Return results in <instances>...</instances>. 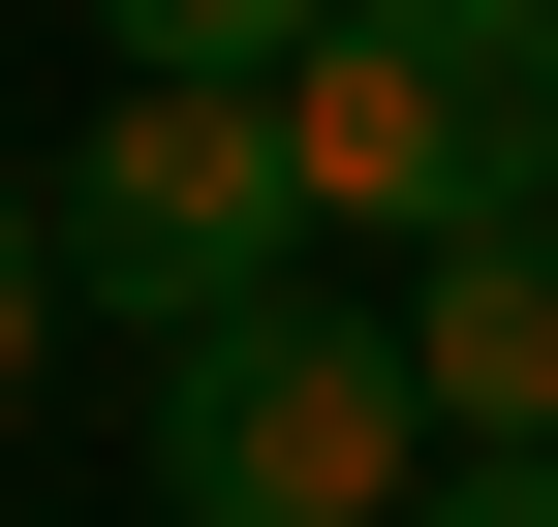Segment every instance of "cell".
I'll list each match as a JSON object with an SVG mask.
<instances>
[{
  "instance_id": "277c9868",
  "label": "cell",
  "mask_w": 558,
  "mask_h": 527,
  "mask_svg": "<svg viewBox=\"0 0 558 527\" xmlns=\"http://www.w3.org/2000/svg\"><path fill=\"white\" fill-rule=\"evenodd\" d=\"M403 372H435V434H465V466H558V218L435 248V280H403Z\"/></svg>"
},
{
  "instance_id": "5b68a950",
  "label": "cell",
  "mask_w": 558,
  "mask_h": 527,
  "mask_svg": "<svg viewBox=\"0 0 558 527\" xmlns=\"http://www.w3.org/2000/svg\"><path fill=\"white\" fill-rule=\"evenodd\" d=\"M32 342H62V218L0 186V404H32Z\"/></svg>"
},
{
  "instance_id": "3957f363",
  "label": "cell",
  "mask_w": 558,
  "mask_h": 527,
  "mask_svg": "<svg viewBox=\"0 0 558 527\" xmlns=\"http://www.w3.org/2000/svg\"><path fill=\"white\" fill-rule=\"evenodd\" d=\"M279 248H311V156H279V94H94V156H62V310H124V342H248Z\"/></svg>"
},
{
  "instance_id": "7a4b0ae2",
  "label": "cell",
  "mask_w": 558,
  "mask_h": 527,
  "mask_svg": "<svg viewBox=\"0 0 558 527\" xmlns=\"http://www.w3.org/2000/svg\"><path fill=\"white\" fill-rule=\"evenodd\" d=\"M435 372H403V310H311L279 280L248 342L156 372V527H435Z\"/></svg>"
},
{
  "instance_id": "6da1fadb",
  "label": "cell",
  "mask_w": 558,
  "mask_h": 527,
  "mask_svg": "<svg viewBox=\"0 0 558 527\" xmlns=\"http://www.w3.org/2000/svg\"><path fill=\"white\" fill-rule=\"evenodd\" d=\"M279 156H311V218L341 248H497L558 218V0H341L311 62H279Z\"/></svg>"
},
{
  "instance_id": "8992f818",
  "label": "cell",
  "mask_w": 558,
  "mask_h": 527,
  "mask_svg": "<svg viewBox=\"0 0 558 527\" xmlns=\"http://www.w3.org/2000/svg\"><path fill=\"white\" fill-rule=\"evenodd\" d=\"M435 527H558V466H435Z\"/></svg>"
}]
</instances>
